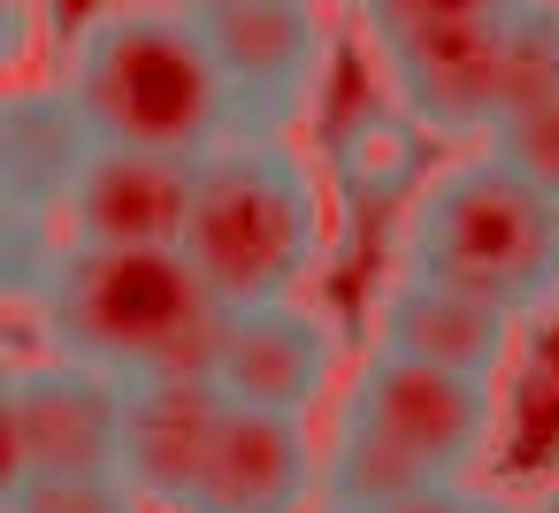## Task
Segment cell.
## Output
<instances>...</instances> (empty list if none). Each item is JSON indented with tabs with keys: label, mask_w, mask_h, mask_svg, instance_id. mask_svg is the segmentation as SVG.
Here are the masks:
<instances>
[{
	"label": "cell",
	"mask_w": 559,
	"mask_h": 513,
	"mask_svg": "<svg viewBox=\"0 0 559 513\" xmlns=\"http://www.w3.org/2000/svg\"><path fill=\"white\" fill-rule=\"evenodd\" d=\"M460 513H528V505H521V498H506V490H475V482H467Z\"/></svg>",
	"instance_id": "obj_20"
},
{
	"label": "cell",
	"mask_w": 559,
	"mask_h": 513,
	"mask_svg": "<svg viewBox=\"0 0 559 513\" xmlns=\"http://www.w3.org/2000/svg\"><path fill=\"white\" fill-rule=\"evenodd\" d=\"M192 223V154L154 146H93L62 200L70 246H185Z\"/></svg>",
	"instance_id": "obj_12"
},
{
	"label": "cell",
	"mask_w": 559,
	"mask_h": 513,
	"mask_svg": "<svg viewBox=\"0 0 559 513\" xmlns=\"http://www.w3.org/2000/svg\"><path fill=\"white\" fill-rule=\"evenodd\" d=\"M230 391L215 375H146L131 383V429H123V475L154 498V513H177L230 421Z\"/></svg>",
	"instance_id": "obj_13"
},
{
	"label": "cell",
	"mask_w": 559,
	"mask_h": 513,
	"mask_svg": "<svg viewBox=\"0 0 559 513\" xmlns=\"http://www.w3.org/2000/svg\"><path fill=\"white\" fill-rule=\"evenodd\" d=\"M399 261L498 299L521 322L559 307V192L521 177L498 146H475L414 184Z\"/></svg>",
	"instance_id": "obj_3"
},
{
	"label": "cell",
	"mask_w": 559,
	"mask_h": 513,
	"mask_svg": "<svg viewBox=\"0 0 559 513\" xmlns=\"http://www.w3.org/2000/svg\"><path fill=\"white\" fill-rule=\"evenodd\" d=\"M230 100H238V131H292L322 77H330V16L322 0H238L223 16H200Z\"/></svg>",
	"instance_id": "obj_8"
},
{
	"label": "cell",
	"mask_w": 559,
	"mask_h": 513,
	"mask_svg": "<svg viewBox=\"0 0 559 513\" xmlns=\"http://www.w3.org/2000/svg\"><path fill=\"white\" fill-rule=\"evenodd\" d=\"M223 291L185 246H62L39 330L55 353H78L123 383L146 375H215Z\"/></svg>",
	"instance_id": "obj_2"
},
{
	"label": "cell",
	"mask_w": 559,
	"mask_h": 513,
	"mask_svg": "<svg viewBox=\"0 0 559 513\" xmlns=\"http://www.w3.org/2000/svg\"><path fill=\"white\" fill-rule=\"evenodd\" d=\"M177 9H192V16H223V9H238V0H177Z\"/></svg>",
	"instance_id": "obj_21"
},
{
	"label": "cell",
	"mask_w": 559,
	"mask_h": 513,
	"mask_svg": "<svg viewBox=\"0 0 559 513\" xmlns=\"http://www.w3.org/2000/svg\"><path fill=\"white\" fill-rule=\"evenodd\" d=\"M215 383L238 406L314 414L337 391V330H330V314H314L299 291L230 307L223 345H215Z\"/></svg>",
	"instance_id": "obj_9"
},
{
	"label": "cell",
	"mask_w": 559,
	"mask_h": 513,
	"mask_svg": "<svg viewBox=\"0 0 559 513\" xmlns=\"http://www.w3.org/2000/svg\"><path fill=\"white\" fill-rule=\"evenodd\" d=\"M0 513H154V498L123 467H78V475H9Z\"/></svg>",
	"instance_id": "obj_16"
},
{
	"label": "cell",
	"mask_w": 559,
	"mask_h": 513,
	"mask_svg": "<svg viewBox=\"0 0 559 513\" xmlns=\"http://www.w3.org/2000/svg\"><path fill=\"white\" fill-rule=\"evenodd\" d=\"M513 337H521V314H506L498 299H483L467 284L421 276L406 261H391V276L368 299V345H391V353H414V360H437L460 375L498 383L513 360Z\"/></svg>",
	"instance_id": "obj_10"
},
{
	"label": "cell",
	"mask_w": 559,
	"mask_h": 513,
	"mask_svg": "<svg viewBox=\"0 0 559 513\" xmlns=\"http://www.w3.org/2000/svg\"><path fill=\"white\" fill-rule=\"evenodd\" d=\"M93 146H100V131L85 123V108L62 77L9 85V100H0V200H9V215L62 223V200H70L78 169L93 162Z\"/></svg>",
	"instance_id": "obj_14"
},
{
	"label": "cell",
	"mask_w": 559,
	"mask_h": 513,
	"mask_svg": "<svg viewBox=\"0 0 559 513\" xmlns=\"http://www.w3.org/2000/svg\"><path fill=\"white\" fill-rule=\"evenodd\" d=\"M521 0H360V24H460V16H506Z\"/></svg>",
	"instance_id": "obj_18"
},
{
	"label": "cell",
	"mask_w": 559,
	"mask_h": 513,
	"mask_svg": "<svg viewBox=\"0 0 559 513\" xmlns=\"http://www.w3.org/2000/svg\"><path fill=\"white\" fill-rule=\"evenodd\" d=\"M314 505H322V437L307 429V414L230 406L177 513H314Z\"/></svg>",
	"instance_id": "obj_11"
},
{
	"label": "cell",
	"mask_w": 559,
	"mask_h": 513,
	"mask_svg": "<svg viewBox=\"0 0 559 513\" xmlns=\"http://www.w3.org/2000/svg\"><path fill=\"white\" fill-rule=\"evenodd\" d=\"M383 93L429 139L490 146L506 116L559 85V0H521L506 16L460 24H368Z\"/></svg>",
	"instance_id": "obj_5"
},
{
	"label": "cell",
	"mask_w": 559,
	"mask_h": 513,
	"mask_svg": "<svg viewBox=\"0 0 559 513\" xmlns=\"http://www.w3.org/2000/svg\"><path fill=\"white\" fill-rule=\"evenodd\" d=\"M528 513H559V482H551V490H536V498H528Z\"/></svg>",
	"instance_id": "obj_22"
},
{
	"label": "cell",
	"mask_w": 559,
	"mask_h": 513,
	"mask_svg": "<svg viewBox=\"0 0 559 513\" xmlns=\"http://www.w3.org/2000/svg\"><path fill=\"white\" fill-rule=\"evenodd\" d=\"M429 482H460V475L421 467L414 452H399L391 437H376L345 414L330 421V437H322V505H376V498H406V490H429Z\"/></svg>",
	"instance_id": "obj_15"
},
{
	"label": "cell",
	"mask_w": 559,
	"mask_h": 513,
	"mask_svg": "<svg viewBox=\"0 0 559 513\" xmlns=\"http://www.w3.org/2000/svg\"><path fill=\"white\" fill-rule=\"evenodd\" d=\"M345 9H360V0H345Z\"/></svg>",
	"instance_id": "obj_23"
},
{
	"label": "cell",
	"mask_w": 559,
	"mask_h": 513,
	"mask_svg": "<svg viewBox=\"0 0 559 513\" xmlns=\"http://www.w3.org/2000/svg\"><path fill=\"white\" fill-rule=\"evenodd\" d=\"M490 146H498L521 177H536L544 192H559V85H551V93H536L521 116H506Z\"/></svg>",
	"instance_id": "obj_17"
},
{
	"label": "cell",
	"mask_w": 559,
	"mask_h": 513,
	"mask_svg": "<svg viewBox=\"0 0 559 513\" xmlns=\"http://www.w3.org/2000/svg\"><path fill=\"white\" fill-rule=\"evenodd\" d=\"M131 429V383L78 360L39 353L9 368V475H78V467H123Z\"/></svg>",
	"instance_id": "obj_7"
},
{
	"label": "cell",
	"mask_w": 559,
	"mask_h": 513,
	"mask_svg": "<svg viewBox=\"0 0 559 513\" xmlns=\"http://www.w3.org/2000/svg\"><path fill=\"white\" fill-rule=\"evenodd\" d=\"M185 253L223 307L284 299L322 261V177L292 131H230L192 162Z\"/></svg>",
	"instance_id": "obj_4"
},
{
	"label": "cell",
	"mask_w": 559,
	"mask_h": 513,
	"mask_svg": "<svg viewBox=\"0 0 559 513\" xmlns=\"http://www.w3.org/2000/svg\"><path fill=\"white\" fill-rule=\"evenodd\" d=\"M467 482H429V490H406V498H376V505H322V513H460Z\"/></svg>",
	"instance_id": "obj_19"
},
{
	"label": "cell",
	"mask_w": 559,
	"mask_h": 513,
	"mask_svg": "<svg viewBox=\"0 0 559 513\" xmlns=\"http://www.w3.org/2000/svg\"><path fill=\"white\" fill-rule=\"evenodd\" d=\"M337 414L376 429V437H391L421 467L467 482L483 467V452H490V429H498V383L437 368V360H414V353H391V345H368L353 360L345 391H337Z\"/></svg>",
	"instance_id": "obj_6"
},
{
	"label": "cell",
	"mask_w": 559,
	"mask_h": 513,
	"mask_svg": "<svg viewBox=\"0 0 559 513\" xmlns=\"http://www.w3.org/2000/svg\"><path fill=\"white\" fill-rule=\"evenodd\" d=\"M62 85L108 146L207 154L238 131V100L207 24L177 0H108L62 55Z\"/></svg>",
	"instance_id": "obj_1"
}]
</instances>
